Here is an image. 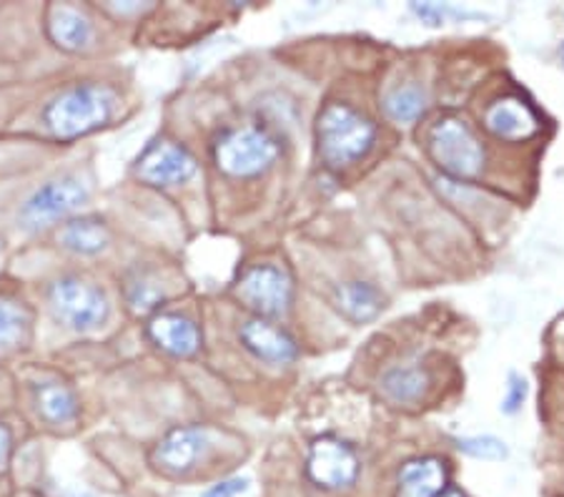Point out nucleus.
I'll return each instance as SVG.
<instances>
[{
    "label": "nucleus",
    "mask_w": 564,
    "mask_h": 497,
    "mask_svg": "<svg viewBox=\"0 0 564 497\" xmlns=\"http://www.w3.org/2000/svg\"><path fill=\"white\" fill-rule=\"evenodd\" d=\"M118 96L113 88L96 80L73 84L53 96L43 108V123L58 141H76L88 136L113 119Z\"/></svg>",
    "instance_id": "f257e3e1"
},
{
    "label": "nucleus",
    "mask_w": 564,
    "mask_h": 497,
    "mask_svg": "<svg viewBox=\"0 0 564 497\" xmlns=\"http://www.w3.org/2000/svg\"><path fill=\"white\" fill-rule=\"evenodd\" d=\"M316 139L322 159L332 169H347L367 156L377 141V129L367 116L344 104H329L318 114Z\"/></svg>",
    "instance_id": "f03ea898"
},
{
    "label": "nucleus",
    "mask_w": 564,
    "mask_h": 497,
    "mask_svg": "<svg viewBox=\"0 0 564 497\" xmlns=\"http://www.w3.org/2000/svg\"><path fill=\"white\" fill-rule=\"evenodd\" d=\"M48 310L61 327L88 334L104 327L111 314V304L96 282L78 274H66L48 287Z\"/></svg>",
    "instance_id": "7ed1b4c3"
},
{
    "label": "nucleus",
    "mask_w": 564,
    "mask_h": 497,
    "mask_svg": "<svg viewBox=\"0 0 564 497\" xmlns=\"http://www.w3.org/2000/svg\"><path fill=\"white\" fill-rule=\"evenodd\" d=\"M279 159V143L263 129H234L226 131L214 147L218 171L234 179H253L274 166Z\"/></svg>",
    "instance_id": "20e7f679"
},
{
    "label": "nucleus",
    "mask_w": 564,
    "mask_h": 497,
    "mask_svg": "<svg viewBox=\"0 0 564 497\" xmlns=\"http://www.w3.org/2000/svg\"><path fill=\"white\" fill-rule=\"evenodd\" d=\"M430 153L434 164L454 179H475L485 166V149L459 119H442L432 126Z\"/></svg>",
    "instance_id": "39448f33"
},
{
    "label": "nucleus",
    "mask_w": 564,
    "mask_h": 497,
    "mask_svg": "<svg viewBox=\"0 0 564 497\" xmlns=\"http://www.w3.org/2000/svg\"><path fill=\"white\" fill-rule=\"evenodd\" d=\"M88 202V186L78 176H61L45 181L43 186L25 198L18 212V222L25 229H45V226L66 219Z\"/></svg>",
    "instance_id": "423d86ee"
},
{
    "label": "nucleus",
    "mask_w": 564,
    "mask_h": 497,
    "mask_svg": "<svg viewBox=\"0 0 564 497\" xmlns=\"http://www.w3.org/2000/svg\"><path fill=\"white\" fill-rule=\"evenodd\" d=\"M234 294L239 296L241 304L257 312L261 320H269V316H281L289 312L291 300H294V284H291V277L284 269L274 264H259L243 271L234 287Z\"/></svg>",
    "instance_id": "0eeeda50"
},
{
    "label": "nucleus",
    "mask_w": 564,
    "mask_h": 497,
    "mask_svg": "<svg viewBox=\"0 0 564 497\" xmlns=\"http://www.w3.org/2000/svg\"><path fill=\"white\" fill-rule=\"evenodd\" d=\"M196 174V159L186 147L176 141H156L141 153L135 164V176L149 186H176Z\"/></svg>",
    "instance_id": "6e6552de"
},
{
    "label": "nucleus",
    "mask_w": 564,
    "mask_h": 497,
    "mask_svg": "<svg viewBox=\"0 0 564 497\" xmlns=\"http://www.w3.org/2000/svg\"><path fill=\"white\" fill-rule=\"evenodd\" d=\"M306 467L308 477L316 485L329 487V490L349 487L359 475V460L354 455V450L334 437H322L314 442Z\"/></svg>",
    "instance_id": "1a4fd4ad"
},
{
    "label": "nucleus",
    "mask_w": 564,
    "mask_h": 497,
    "mask_svg": "<svg viewBox=\"0 0 564 497\" xmlns=\"http://www.w3.org/2000/svg\"><path fill=\"white\" fill-rule=\"evenodd\" d=\"M208 445L212 440L204 428H196V424L176 428L153 450V465L169 475H186L198 465V460H204Z\"/></svg>",
    "instance_id": "9d476101"
},
{
    "label": "nucleus",
    "mask_w": 564,
    "mask_h": 497,
    "mask_svg": "<svg viewBox=\"0 0 564 497\" xmlns=\"http://www.w3.org/2000/svg\"><path fill=\"white\" fill-rule=\"evenodd\" d=\"M149 337L153 345L166 352L171 357H196L198 349H202V329L196 327L194 320H188L184 314L176 312H163L151 316Z\"/></svg>",
    "instance_id": "9b49d317"
},
{
    "label": "nucleus",
    "mask_w": 564,
    "mask_h": 497,
    "mask_svg": "<svg viewBox=\"0 0 564 497\" xmlns=\"http://www.w3.org/2000/svg\"><path fill=\"white\" fill-rule=\"evenodd\" d=\"M45 33L53 45L66 53H80L94 43V23L76 6L53 3L45 13Z\"/></svg>",
    "instance_id": "f8f14e48"
},
{
    "label": "nucleus",
    "mask_w": 564,
    "mask_h": 497,
    "mask_svg": "<svg viewBox=\"0 0 564 497\" xmlns=\"http://www.w3.org/2000/svg\"><path fill=\"white\" fill-rule=\"evenodd\" d=\"M239 337L253 357L269 361V365H289L299 355L296 342L284 329L271 324L269 320H261V316L243 322Z\"/></svg>",
    "instance_id": "ddd939ff"
},
{
    "label": "nucleus",
    "mask_w": 564,
    "mask_h": 497,
    "mask_svg": "<svg viewBox=\"0 0 564 497\" xmlns=\"http://www.w3.org/2000/svg\"><path fill=\"white\" fill-rule=\"evenodd\" d=\"M485 126L502 141H524L540 129V121L522 98L505 96L487 108Z\"/></svg>",
    "instance_id": "4468645a"
},
{
    "label": "nucleus",
    "mask_w": 564,
    "mask_h": 497,
    "mask_svg": "<svg viewBox=\"0 0 564 497\" xmlns=\"http://www.w3.org/2000/svg\"><path fill=\"white\" fill-rule=\"evenodd\" d=\"M447 485V467L436 457L412 460L399 473V497H440Z\"/></svg>",
    "instance_id": "2eb2a0df"
},
{
    "label": "nucleus",
    "mask_w": 564,
    "mask_h": 497,
    "mask_svg": "<svg viewBox=\"0 0 564 497\" xmlns=\"http://www.w3.org/2000/svg\"><path fill=\"white\" fill-rule=\"evenodd\" d=\"M35 410L53 428H66L78 420L80 402L66 382H41L35 385Z\"/></svg>",
    "instance_id": "dca6fc26"
},
{
    "label": "nucleus",
    "mask_w": 564,
    "mask_h": 497,
    "mask_svg": "<svg viewBox=\"0 0 564 497\" xmlns=\"http://www.w3.org/2000/svg\"><path fill=\"white\" fill-rule=\"evenodd\" d=\"M58 241L63 249L73 251L80 257L101 255L111 241V231L104 219L98 216H80V219H70L58 234Z\"/></svg>",
    "instance_id": "f3484780"
},
{
    "label": "nucleus",
    "mask_w": 564,
    "mask_h": 497,
    "mask_svg": "<svg viewBox=\"0 0 564 497\" xmlns=\"http://www.w3.org/2000/svg\"><path fill=\"white\" fill-rule=\"evenodd\" d=\"M33 312L23 300L0 294V352H13L31 339Z\"/></svg>",
    "instance_id": "a211bd4d"
},
{
    "label": "nucleus",
    "mask_w": 564,
    "mask_h": 497,
    "mask_svg": "<svg viewBox=\"0 0 564 497\" xmlns=\"http://www.w3.org/2000/svg\"><path fill=\"white\" fill-rule=\"evenodd\" d=\"M334 302L339 306V312L351 322H369L381 312L384 300H381V292L369 282H347L336 289Z\"/></svg>",
    "instance_id": "6ab92c4d"
},
{
    "label": "nucleus",
    "mask_w": 564,
    "mask_h": 497,
    "mask_svg": "<svg viewBox=\"0 0 564 497\" xmlns=\"http://www.w3.org/2000/svg\"><path fill=\"white\" fill-rule=\"evenodd\" d=\"M430 377L420 367H391L389 372L381 377V390L391 402L409 404L416 402L426 392Z\"/></svg>",
    "instance_id": "aec40b11"
},
{
    "label": "nucleus",
    "mask_w": 564,
    "mask_h": 497,
    "mask_svg": "<svg viewBox=\"0 0 564 497\" xmlns=\"http://www.w3.org/2000/svg\"><path fill=\"white\" fill-rule=\"evenodd\" d=\"M426 111V94L422 86L404 84L384 96V114L397 123H414Z\"/></svg>",
    "instance_id": "412c9836"
},
{
    "label": "nucleus",
    "mask_w": 564,
    "mask_h": 497,
    "mask_svg": "<svg viewBox=\"0 0 564 497\" xmlns=\"http://www.w3.org/2000/svg\"><path fill=\"white\" fill-rule=\"evenodd\" d=\"M126 300L135 312H151L163 302V289L153 279L139 274L126 287Z\"/></svg>",
    "instance_id": "4be33fe9"
},
{
    "label": "nucleus",
    "mask_w": 564,
    "mask_h": 497,
    "mask_svg": "<svg viewBox=\"0 0 564 497\" xmlns=\"http://www.w3.org/2000/svg\"><path fill=\"white\" fill-rule=\"evenodd\" d=\"M459 450L467 452L471 457H479V460H502L507 457V447L502 440L497 437H462L459 440Z\"/></svg>",
    "instance_id": "5701e85b"
},
{
    "label": "nucleus",
    "mask_w": 564,
    "mask_h": 497,
    "mask_svg": "<svg viewBox=\"0 0 564 497\" xmlns=\"http://www.w3.org/2000/svg\"><path fill=\"white\" fill-rule=\"evenodd\" d=\"M524 397H527L524 379L512 375V377H509V385H507V397H505V402H502V410H505L507 414H514V412L522 407Z\"/></svg>",
    "instance_id": "b1692460"
},
{
    "label": "nucleus",
    "mask_w": 564,
    "mask_h": 497,
    "mask_svg": "<svg viewBox=\"0 0 564 497\" xmlns=\"http://www.w3.org/2000/svg\"><path fill=\"white\" fill-rule=\"evenodd\" d=\"M247 490H249L247 477H231V480H221V483H216L214 487H208V490L202 497H236V495H241Z\"/></svg>",
    "instance_id": "393cba45"
},
{
    "label": "nucleus",
    "mask_w": 564,
    "mask_h": 497,
    "mask_svg": "<svg viewBox=\"0 0 564 497\" xmlns=\"http://www.w3.org/2000/svg\"><path fill=\"white\" fill-rule=\"evenodd\" d=\"M11 452H13V432L8 424L0 422V475L8 469V463H11Z\"/></svg>",
    "instance_id": "a878e982"
},
{
    "label": "nucleus",
    "mask_w": 564,
    "mask_h": 497,
    "mask_svg": "<svg viewBox=\"0 0 564 497\" xmlns=\"http://www.w3.org/2000/svg\"><path fill=\"white\" fill-rule=\"evenodd\" d=\"M106 8H108V11L118 13V15H126V13H139V11H143L145 6H141V3H126V6H121V3H108Z\"/></svg>",
    "instance_id": "bb28decb"
},
{
    "label": "nucleus",
    "mask_w": 564,
    "mask_h": 497,
    "mask_svg": "<svg viewBox=\"0 0 564 497\" xmlns=\"http://www.w3.org/2000/svg\"><path fill=\"white\" fill-rule=\"evenodd\" d=\"M440 497H464L459 490H449V493H442Z\"/></svg>",
    "instance_id": "cd10ccee"
},
{
    "label": "nucleus",
    "mask_w": 564,
    "mask_h": 497,
    "mask_svg": "<svg viewBox=\"0 0 564 497\" xmlns=\"http://www.w3.org/2000/svg\"><path fill=\"white\" fill-rule=\"evenodd\" d=\"M560 56H562V61H564V43H562V48H560Z\"/></svg>",
    "instance_id": "c85d7f7f"
},
{
    "label": "nucleus",
    "mask_w": 564,
    "mask_h": 497,
    "mask_svg": "<svg viewBox=\"0 0 564 497\" xmlns=\"http://www.w3.org/2000/svg\"><path fill=\"white\" fill-rule=\"evenodd\" d=\"M78 497H88V495H78Z\"/></svg>",
    "instance_id": "c756f323"
}]
</instances>
